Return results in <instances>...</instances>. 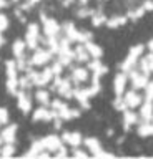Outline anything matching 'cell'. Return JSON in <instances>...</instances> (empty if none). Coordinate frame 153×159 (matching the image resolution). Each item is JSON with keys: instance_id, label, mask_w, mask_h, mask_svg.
<instances>
[{"instance_id": "cell-1", "label": "cell", "mask_w": 153, "mask_h": 159, "mask_svg": "<svg viewBox=\"0 0 153 159\" xmlns=\"http://www.w3.org/2000/svg\"><path fill=\"white\" fill-rule=\"evenodd\" d=\"M105 52L73 20L40 15L17 35L3 60V86L28 121L60 128L82 118L103 88Z\"/></svg>"}, {"instance_id": "cell-2", "label": "cell", "mask_w": 153, "mask_h": 159, "mask_svg": "<svg viewBox=\"0 0 153 159\" xmlns=\"http://www.w3.org/2000/svg\"><path fill=\"white\" fill-rule=\"evenodd\" d=\"M77 20L93 28H123L153 12V0H58Z\"/></svg>"}, {"instance_id": "cell-3", "label": "cell", "mask_w": 153, "mask_h": 159, "mask_svg": "<svg viewBox=\"0 0 153 159\" xmlns=\"http://www.w3.org/2000/svg\"><path fill=\"white\" fill-rule=\"evenodd\" d=\"M27 157H113L115 152L107 149L97 136L82 131L55 128V131L35 136L22 151Z\"/></svg>"}, {"instance_id": "cell-4", "label": "cell", "mask_w": 153, "mask_h": 159, "mask_svg": "<svg viewBox=\"0 0 153 159\" xmlns=\"http://www.w3.org/2000/svg\"><path fill=\"white\" fill-rule=\"evenodd\" d=\"M18 149H20L18 124L8 108L0 103V157L15 156L18 154Z\"/></svg>"}, {"instance_id": "cell-5", "label": "cell", "mask_w": 153, "mask_h": 159, "mask_svg": "<svg viewBox=\"0 0 153 159\" xmlns=\"http://www.w3.org/2000/svg\"><path fill=\"white\" fill-rule=\"evenodd\" d=\"M8 32H10V10L7 0H0V55L7 47Z\"/></svg>"}]
</instances>
